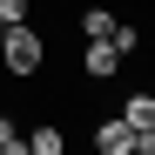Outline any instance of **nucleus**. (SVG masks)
Instances as JSON below:
<instances>
[{
    "instance_id": "7",
    "label": "nucleus",
    "mask_w": 155,
    "mask_h": 155,
    "mask_svg": "<svg viewBox=\"0 0 155 155\" xmlns=\"http://www.w3.org/2000/svg\"><path fill=\"white\" fill-rule=\"evenodd\" d=\"M108 47H115V54L128 61V54L142 47V27H135V20H115V34H108Z\"/></svg>"
},
{
    "instance_id": "9",
    "label": "nucleus",
    "mask_w": 155,
    "mask_h": 155,
    "mask_svg": "<svg viewBox=\"0 0 155 155\" xmlns=\"http://www.w3.org/2000/svg\"><path fill=\"white\" fill-rule=\"evenodd\" d=\"M135 155H155V128H135Z\"/></svg>"
},
{
    "instance_id": "2",
    "label": "nucleus",
    "mask_w": 155,
    "mask_h": 155,
    "mask_svg": "<svg viewBox=\"0 0 155 155\" xmlns=\"http://www.w3.org/2000/svg\"><path fill=\"white\" fill-rule=\"evenodd\" d=\"M94 155H135V128H128L121 115L94 121Z\"/></svg>"
},
{
    "instance_id": "6",
    "label": "nucleus",
    "mask_w": 155,
    "mask_h": 155,
    "mask_svg": "<svg viewBox=\"0 0 155 155\" xmlns=\"http://www.w3.org/2000/svg\"><path fill=\"white\" fill-rule=\"evenodd\" d=\"M121 121L128 128H155V94H128L121 101Z\"/></svg>"
},
{
    "instance_id": "3",
    "label": "nucleus",
    "mask_w": 155,
    "mask_h": 155,
    "mask_svg": "<svg viewBox=\"0 0 155 155\" xmlns=\"http://www.w3.org/2000/svg\"><path fill=\"white\" fill-rule=\"evenodd\" d=\"M81 74H88V81H115V74H121V54L108 41H88L81 47Z\"/></svg>"
},
{
    "instance_id": "10",
    "label": "nucleus",
    "mask_w": 155,
    "mask_h": 155,
    "mask_svg": "<svg viewBox=\"0 0 155 155\" xmlns=\"http://www.w3.org/2000/svg\"><path fill=\"white\" fill-rule=\"evenodd\" d=\"M7 135H20V128H14V115H0V142H7Z\"/></svg>"
},
{
    "instance_id": "1",
    "label": "nucleus",
    "mask_w": 155,
    "mask_h": 155,
    "mask_svg": "<svg viewBox=\"0 0 155 155\" xmlns=\"http://www.w3.org/2000/svg\"><path fill=\"white\" fill-rule=\"evenodd\" d=\"M0 68H7L14 81H34V74L47 68V41H41V27H27V20H14V27L0 34Z\"/></svg>"
},
{
    "instance_id": "4",
    "label": "nucleus",
    "mask_w": 155,
    "mask_h": 155,
    "mask_svg": "<svg viewBox=\"0 0 155 155\" xmlns=\"http://www.w3.org/2000/svg\"><path fill=\"white\" fill-rule=\"evenodd\" d=\"M27 155H68V135H61L54 121H34L27 128Z\"/></svg>"
},
{
    "instance_id": "5",
    "label": "nucleus",
    "mask_w": 155,
    "mask_h": 155,
    "mask_svg": "<svg viewBox=\"0 0 155 155\" xmlns=\"http://www.w3.org/2000/svg\"><path fill=\"white\" fill-rule=\"evenodd\" d=\"M74 20H81V34H88V41H108V34H115V14H108V7H81Z\"/></svg>"
},
{
    "instance_id": "11",
    "label": "nucleus",
    "mask_w": 155,
    "mask_h": 155,
    "mask_svg": "<svg viewBox=\"0 0 155 155\" xmlns=\"http://www.w3.org/2000/svg\"><path fill=\"white\" fill-rule=\"evenodd\" d=\"M0 34H7V20H0Z\"/></svg>"
},
{
    "instance_id": "8",
    "label": "nucleus",
    "mask_w": 155,
    "mask_h": 155,
    "mask_svg": "<svg viewBox=\"0 0 155 155\" xmlns=\"http://www.w3.org/2000/svg\"><path fill=\"white\" fill-rule=\"evenodd\" d=\"M34 14V0H0V20H7V27H14V20H27Z\"/></svg>"
}]
</instances>
